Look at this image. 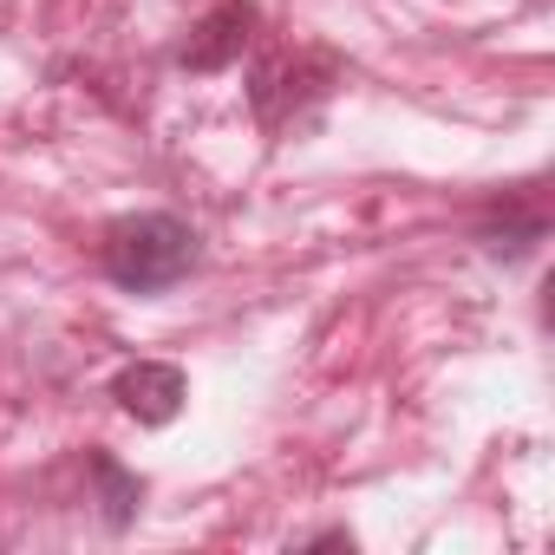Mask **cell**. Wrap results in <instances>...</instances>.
<instances>
[{
  "instance_id": "cell-3",
  "label": "cell",
  "mask_w": 555,
  "mask_h": 555,
  "mask_svg": "<svg viewBox=\"0 0 555 555\" xmlns=\"http://www.w3.org/2000/svg\"><path fill=\"white\" fill-rule=\"evenodd\" d=\"M255 27H261L255 0H216V8L190 27V40L177 47V66L183 73H229L255 47Z\"/></svg>"
},
{
  "instance_id": "cell-5",
  "label": "cell",
  "mask_w": 555,
  "mask_h": 555,
  "mask_svg": "<svg viewBox=\"0 0 555 555\" xmlns=\"http://www.w3.org/2000/svg\"><path fill=\"white\" fill-rule=\"evenodd\" d=\"M86 477H92L99 522H105L112 535H125V529L138 522V509H144V477H138V470H125L105 444H86Z\"/></svg>"
},
{
  "instance_id": "cell-2",
  "label": "cell",
  "mask_w": 555,
  "mask_h": 555,
  "mask_svg": "<svg viewBox=\"0 0 555 555\" xmlns=\"http://www.w3.org/2000/svg\"><path fill=\"white\" fill-rule=\"evenodd\" d=\"M340 79H347V60L327 47H268L248 73V112L274 138V131L301 125Z\"/></svg>"
},
{
  "instance_id": "cell-4",
  "label": "cell",
  "mask_w": 555,
  "mask_h": 555,
  "mask_svg": "<svg viewBox=\"0 0 555 555\" xmlns=\"http://www.w3.org/2000/svg\"><path fill=\"white\" fill-rule=\"evenodd\" d=\"M183 399H190V379H183V366H170V360H131L118 379H112V405L131 418V425H170L177 412H183Z\"/></svg>"
},
{
  "instance_id": "cell-1",
  "label": "cell",
  "mask_w": 555,
  "mask_h": 555,
  "mask_svg": "<svg viewBox=\"0 0 555 555\" xmlns=\"http://www.w3.org/2000/svg\"><path fill=\"white\" fill-rule=\"evenodd\" d=\"M196 268H203V235L177 209H138V216L105 222L99 235V274L118 295H138V301L170 295Z\"/></svg>"
},
{
  "instance_id": "cell-6",
  "label": "cell",
  "mask_w": 555,
  "mask_h": 555,
  "mask_svg": "<svg viewBox=\"0 0 555 555\" xmlns=\"http://www.w3.org/2000/svg\"><path fill=\"white\" fill-rule=\"evenodd\" d=\"M308 548H353V529H321L308 535Z\"/></svg>"
}]
</instances>
